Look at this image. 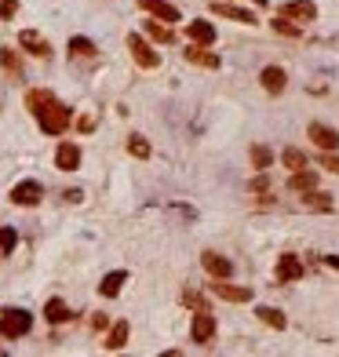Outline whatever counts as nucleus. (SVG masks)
<instances>
[{
    "label": "nucleus",
    "mask_w": 339,
    "mask_h": 357,
    "mask_svg": "<svg viewBox=\"0 0 339 357\" xmlns=\"http://www.w3.org/2000/svg\"><path fill=\"white\" fill-rule=\"evenodd\" d=\"M15 11H19V0H0V15L4 19H11Z\"/></svg>",
    "instance_id": "nucleus-32"
},
{
    "label": "nucleus",
    "mask_w": 339,
    "mask_h": 357,
    "mask_svg": "<svg viewBox=\"0 0 339 357\" xmlns=\"http://www.w3.org/2000/svg\"><path fill=\"white\" fill-rule=\"evenodd\" d=\"M273 30L284 33V37H299V26H296L292 19H281V15H278V22H273Z\"/></svg>",
    "instance_id": "nucleus-31"
},
{
    "label": "nucleus",
    "mask_w": 339,
    "mask_h": 357,
    "mask_svg": "<svg viewBox=\"0 0 339 357\" xmlns=\"http://www.w3.org/2000/svg\"><path fill=\"white\" fill-rule=\"evenodd\" d=\"M19 48H26V51H30V55H37V59H48V55H51V44H48L37 30H22V33H19Z\"/></svg>",
    "instance_id": "nucleus-11"
},
{
    "label": "nucleus",
    "mask_w": 339,
    "mask_h": 357,
    "mask_svg": "<svg viewBox=\"0 0 339 357\" xmlns=\"http://www.w3.org/2000/svg\"><path fill=\"white\" fill-rule=\"evenodd\" d=\"M124 343H128V321H117L106 336V350H121Z\"/></svg>",
    "instance_id": "nucleus-23"
},
{
    "label": "nucleus",
    "mask_w": 339,
    "mask_h": 357,
    "mask_svg": "<svg viewBox=\"0 0 339 357\" xmlns=\"http://www.w3.org/2000/svg\"><path fill=\"white\" fill-rule=\"evenodd\" d=\"M255 317H259V321H263V325H270V328H284V325H289V317H284L281 310H273V306H259V310H255Z\"/></svg>",
    "instance_id": "nucleus-21"
},
{
    "label": "nucleus",
    "mask_w": 339,
    "mask_h": 357,
    "mask_svg": "<svg viewBox=\"0 0 339 357\" xmlns=\"http://www.w3.org/2000/svg\"><path fill=\"white\" fill-rule=\"evenodd\" d=\"M26 106L33 110V117L41 121V132H48V135H62L73 121L70 106H62L51 92H30L26 95Z\"/></svg>",
    "instance_id": "nucleus-1"
},
{
    "label": "nucleus",
    "mask_w": 339,
    "mask_h": 357,
    "mask_svg": "<svg viewBox=\"0 0 339 357\" xmlns=\"http://www.w3.org/2000/svg\"><path fill=\"white\" fill-rule=\"evenodd\" d=\"M281 19H292V22H314L318 19V4L314 0H284L278 8Z\"/></svg>",
    "instance_id": "nucleus-5"
},
{
    "label": "nucleus",
    "mask_w": 339,
    "mask_h": 357,
    "mask_svg": "<svg viewBox=\"0 0 339 357\" xmlns=\"http://www.w3.org/2000/svg\"><path fill=\"white\" fill-rule=\"evenodd\" d=\"M303 277V263H299V255H281L278 259V280L281 285H289V280H299Z\"/></svg>",
    "instance_id": "nucleus-16"
},
{
    "label": "nucleus",
    "mask_w": 339,
    "mask_h": 357,
    "mask_svg": "<svg viewBox=\"0 0 339 357\" xmlns=\"http://www.w3.org/2000/svg\"><path fill=\"white\" fill-rule=\"evenodd\" d=\"M128 51H132V59L139 62L142 70H157V66H161V55L146 44V37L132 33V37H128Z\"/></svg>",
    "instance_id": "nucleus-3"
},
{
    "label": "nucleus",
    "mask_w": 339,
    "mask_h": 357,
    "mask_svg": "<svg viewBox=\"0 0 339 357\" xmlns=\"http://www.w3.org/2000/svg\"><path fill=\"white\" fill-rule=\"evenodd\" d=\"M139 4H142V11H150L161 22H179V8L168 4V0H139Z\"/></svg>",
    "instance_id": "nucleus-15"
},
{
    "label": "nucleus",
    "mask_w": 339,
    "mask_h": 357,
    "mask_svg": "<svg viewBox=\"0 0 339 357\" xmlns=\"http://www.w3.org/2000/svg\"><path fill=\"white\" fill-rule=\"evenodd\" d=\"M259 81H263V92H270V95H281L284 88H289V76H284L281 66H267L259 73Z\"/></svg>",
    "instance_id": "nucleus-14"
},
{
    "label": "nucleus",
    "mask_w": 339,
    "mask_h": 357,
    "mask_svg": "<svg viewBox=\"0 0 339 357\" xmlns=\"http://www.w3.org/2000/svg\"><path fill=\"white\" fill-rule=\"evenodd\" d=\"M321 168H329L339 175V157H332V153H321Z\"/></svg>",
    "instance_id": "nucleus-33"
},
{
    "label": "nucleus",
    "mask_w": 339,
    "mask_h": 357,
    "mask_svg": "<svg viewBox=\"0 0 339 357\" xmlns=\"http://www.w3.org/2000/svg\"><path fill=\"white\" fill-rule=\"evenodd\" d=\"M307 135H310V143H314L321 153H332V150H339V132L336 127H329V124H310L307 127Z\"/></svg>",
    "instance_id": "nucleus-7"
},
{
    "label": "nucleus",
    "mask_w": 339,
    "mask_h": 357,
    "mask_svg": "<svg viewBox=\"0 0 339 357\" xmlns=\"http://www.w3.org/2000/svg\"><path fill=\"white\" fill-rule=\"evenodd\" d=\"M55 168L59 172H77V168H81V146H77V143H62L55 150Z\"/></svg>",
    "instance_id": "nucleus-10"
},
{
    "label": "nucleus",
    "mask_w": 339,
    "mask_h": 357,
    "mask_svg": "<svg viewBox=\"0 0 339 357\" xmlns=\"http://www.w3.org/2000/svg\"><path fill=\"white\" fill-rule=\"evenodd\" d=\"M70 55H81V59H91L95 55V44L88 37H70Z\"/></svg>",
    "instance_id": "nucleus-24"
},
{
    "label": "nucleus",
    "mask_w": 339,
    "mask_h": 357,
    "mask_svg": "<svg viewBox=\"0 0 339 357\" xmlns=\"http://www.w3.org/2000/svg\"><path fill=\"white\" fill-rule=\"evenodd\" d=\"M44 317H48L51 325H62V321H70L73 314H70V306L62 303V299H48L44 303Z\"/></svg>",
    "instance_id": "nucleus-19"
},
{
    "label": "nucleus",
    "mask_w": 339,
    "mask_h": 357,
    "mask_svg": "<svg viewBox=\"0 0 339 357\" xmlns=\"http://www.w3.org/2000/svg\"><path fill=\"white\" fill-rule=\"evenodd\" d=\"M314 186H318V175L310 172V168H299V172H292V178H289V190H292V194H310Z\"/></svg>",
    "instance_id": "nucleus-18"
},
{
    "label": "nucleus",
    "mask_w": 339,
    "mask_h": 357,
    "mask_svg": "<svg viewBox=\"0 0 339 357\" xmlns=\"http://www.w3.org/2000/svg\"><path fill=\"white\" fill-rule=\"evenodd\" d=\"M215 317L208 314V310H197L193 314V325H190V336H193V343H201V347H208V343L215 339Z\"/></svg>",
    "instance_id": "nucleus-6"
},
{
    "label": "nucleus",
    "mask_w": 339,
    "mask_h": 357,
    "mask_svg": "<svg viewBox=\"0 0 339 357\" xmlns=\"http://www.w3.org/2000/svg\"><path fill=\"white\" fill-rule=\"evenodd\" d=\"M307 208H321V212H329V208H332V201L325 197V194H314V190H310V194H307Z\"/></svg>",
    "instance_id": "nucleus-30"
},
{
    "label": "nucleus",
    "mask_w": 339,
    "mask_h": 357,
    "mask_svg": "<svg viewBox=\"0 0 339 357\" xmlns=\"http://www.w3.org/2000/svg\"><path fill=\"white\" fill-rule=\"evenodd\" d=\"M15 245H19V234L11 226H0V255H11Z\"/></svg>",
    "instance_id": "nucleus-25"
},
{
    "label": "nucleus",
    "mask_w": 339,
    "mask_h": 357,
    "mask_svg": "<svg viewBox=\"0 0 339 357\" xmlns=\"http://www.w3.org/2000/svg\"><path fill=\"white\" fill-rule=\"evenodd\" d=\"M128 153H132V157H139V161H146L150 157V143L142 135H132L128 139Z\"/></svg>",
    "instance_id": "nucleus-26"
},
{
    "label": "nucleus",
    "mask_w": 339,
    "mask_h": 357,
    "mask_svg": "<svg viewBox=\"0 0 339 357\" xmlns=\"http://www.w3.org/2000/svg\"><path fill=\"white\" fill-rule=\"evenodd\" d=\"M146 33H150L157 44H172V22H161V19H153V22H146Z\"/></svg>",
    "instance_id": "nucleus-22"
},
{
    "label": "nucleus",
    "mask_w": 339,
    "mask_h": 357,
    "mask_svg": "<svg viewBox=\"0 0 339 357\" xmlns=\"http://www.w3.org/2000/svg\"><path fill=\"white\" fill-rule=\"evenodd\" d=\"M281 161H284V168H292V172H299V168H307V157H303V153H299V150H284L281 153Z\"/></svg>",
    "instance_id": "nucleus-28"
},
{
    "label": "nucleus",
    "mask_w": 339,
    "mask_h": 357,
    "mask_svg": "<svg viewBox=\"0 0 339 357\" xmlns=\"http://www.w3.org/2000/svg\"><path fill=\"white\" fill-rule=\"evenodd\" d=\"M186 37H190V44H215V26L212 22H190Z\"/></svg>",
    "instance_id": "nucleus-17"
},
{
    "label": "nucleus",
    "mask_w": 339,
    "mask_h": 357,
    "mask_svg": "<svg viewBox=\"0 0 339 357\" xmlns=\"http://www.w3.org/2000/svg\"><path fill=\"white\" fill-rule=\"evenodd\" d=\"M182 299H186L190 306H197V310H204V299L197 296V292H186V296H182Z\"/></svg>",
    "instance_id": "nucleus-34"
},
{
    "label": "nucleus",
    "mask_w": 339,
    "mask_h": 357,
    "mask_svg": "<svg viewBox=\"0 0 339 357\" xmlns=\"http://www.w3.org/2000/svg\"><path fill=\"white\" fill-rule=\"evenodd\" d=\"M325 266H332V270H339V255H325Z\"/></svg>",
    "instance_id": "nucleus-35"
},
{
    "label": "nucleus",
    "mask_w": 339,
    "mask_h": 357,
    "mask_svg": "<svg viewBox=\"0 0 339 357\" xmlns=\"http://www.w3.org/2000/svg\"><path fill=\"white\" fill-rule=\"evenodd\" d=\"M212 15H219V19H230V22H241V26H255V22H259V19H255V11L233 8L230 0H215V4H212Z\"/></svg>",
    "instance_id": "nucleus-8"
},
{
    "label": "nucleus",
    "mask_w": 339,
    "mask_h": 357,
    "mask_svg": "<svg viewBox=\"0 0 339 357\" xmlns=\"http://www.w3.org/2000/svg\"><path fill=\"white\" fill-rule=\"evenodd\" d=\"M252 4H255V8H267V0H252Z\"/></svg>",
    "instance_id": "nucleus-36"
},
{
    "label": "nucleus",
    "mask_w": 339,
    "mask_h": 357,
    "mask_svg": "<svg viewBox=\"0 0 339 357\" xmlns=\"http://www.w3.org/2000/svg\"><path fill=\"white\" fill-rule=\"evenodd\" d=\"M201 266H204V270H208V277H230V270H233V266H230V259H226V255H219V252H204L201 255Z\"/></svg>",
    "instance_id": "nucleus-12"
},
{
    "label": "nucleus",
    "mask_w": 339,
    "mask_h": 357,
    "mask_svg": "<svg viewBox=\"0 0 339 357\" xmlns=\"http://www.w3.org/2000/svg\"><path fill=\"white\" fill-rule=\"evenodd\" d=\"M41 197L44 186L37 178H22L19 186H11V204H19V208H33V204H41Z\"/></svg>",
    "instance_id": "nucleus-4"
},
{
    "label": "nucleus",
    "mask_w": 339,
    "mask_h": 357,
    "mask_svg": "<svg viewBox=\"0 0 339 357\" xmlns=\"http://www.w3.org/2000/svg\"><path fill=\"white\" fill-rule=\"evenodd\" d=\"M124 280H128V274H124V270H113V274H106V277H102L99 292H102V296H106V299H113L117 292H121V285H124Z\"/></svg>",
    "instance_id": "nucleus-20"
},
{
    "label": "nucleus",
    "mask_w": 339,
    "mask_h": 357,
    "mask_svg": "<svg viewBox=\"0 0 339 357\" xmlns=\"http://www.w3.org/2000/svg\"><path fill=\"white\" fill-rule=\"evenodd\" d=\"M270 161H273V153H270L267 146H252V164H255V172H267Z\"/></svg>",
    "instance_id": "nucleus-27"
},
{
    "label": "nucleus",
    "mask_w": 339,
    "mask_h": 357,
    "mask_svg": "<svg viewBox=\"0 0 339 357\" xmlns=\"http://www.w3.org/2000/svg\"><path fill=\"white\" fill-rule=\"evenodd\" d=\"M33 328V317L19 310V306H0V336L4 339H19Z\"/></svg>",
    "instance_id": "nucleus-2"
},
{
    "label": "nucleus",
    "mask_w": 339,
    "mask_h": 357,
    "mask_svg": "<svg viewBox=\"0 0 339 357\" xmlns=\"http://www.w3.org/2000/svg\"><path fill=\"white\" fill-rule=\"evenodd\" d=\"M0 62H4V70H8L11 76L22 73V66H19V59H15V51H11V48H0Z\"/></svg>",
    "instance_id": "nucleus-29"
},
{
    "label": "nucleus",
    "mask_w": 339,
    "mask_h": 357,
    "mask_svg": "<svg viewBox=\"0 0 339 357\" xmlns=\"http://www.w3.org/2000/svg\"><path fill=\"white\" fill-rule=\"evenodd\" d=\"M186 62H193V66H204V70H219V59L215 51H208V44H190V51H186Z\"/></svg>",
    "instance_id": "nucleus-13"
},
{
    "label": "nucleus",
    "mask_w": 339,
    "mask_h": 357,
    "mask_svg": "<svg viewBox=\"0 0 339 357\" xmlns=\"http://www.w3.org/2000/svg\"><path fill=\"white\" fill-rule=\"evenodd\" d=\"M212 296H219L223 303H249L252 299V288H238V285H226V277H215Z\"/></svg>",
    "instance_id": "nucleus-9"
}]
</instances>
